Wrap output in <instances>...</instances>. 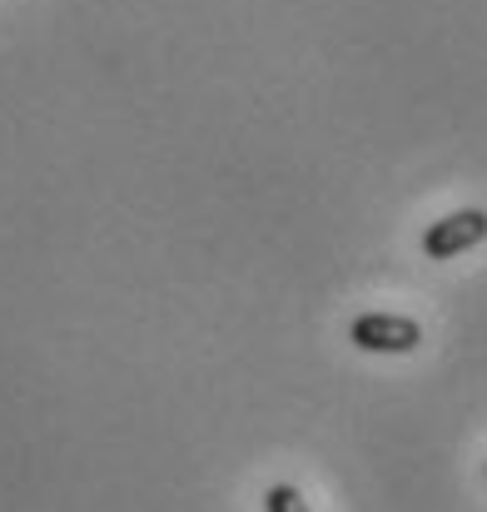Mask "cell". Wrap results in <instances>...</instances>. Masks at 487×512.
<instances>
[{"label":"cell","instance_id":"6da1fadb","mask_svg":"<svg viewBox=\"0 0 487 512\" xmlns=\"http://www.w3.org/2000/svg\"><path fill=\"white\" fill-rule=\"evenodd\" d=\"M348 339L363 353H413L423 343V329L408 314H363L348 324Z\"/></svg>","mask_w":487,"mask_h":512},{"label":"cell","instance_id":"7a4b0ae2","mask_svg":"<svg viewBox=\"0 0 487 512\" xmlns=\"http://www.w3.org/2000/svg\"><path fill=\"white\" fill-rule=\"evenodd\" d=\"M487 239V209H458L448 219H433L423 229V254L428 259H458Z\"/></svg>","mask_w":487,"mask_h":512},{"label":"cell","instance_id":"3957f363","mask_svg":"<svg viewBox=\"0 0 487 512\" xmlns=\"http://www.w3.org/2000/svg\"><path fill=\"white\" fill-rule=\"evenodd\" d=\"M264 512H309V503H304V493L294 483H274L264 493Z\"/></svg>","mask_w":487,"mask_h":512}]
</instances>
